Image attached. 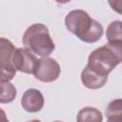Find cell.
<instances>
[{"mask_svg": "<svg viewBox=\"0 0 122 122\" xmlns=\"http://www.w3.org/2000/svg\"><path fill=\"white\" fill-rule=\"evenodd\" d=\"M108 80V76L101 75L96 73L95 71H92L88 66L81 72V81L82 84L91 90H97L102 88Z\"/></svg>", "mask_w": 122, "mask_h": 122, "instance_id": "obj_8", "label": "cell"}, {"mask_svg": "<svg viewBox=\"0 0 122 122\" xmlns=\"http://www.w3.org/2000/svg\"><path fill=\"white\" fill-rule=\"evenodd\" d=\"M76 120L78 122H101L103 116L99 110L92 107H86L78 112Z\"/></svg>", "mask_w": 122, "mask_h": 122, "instance_id": "obj_10", "label": "cell"}, {"mask_svg": "<svg viewBox=\"0 0 122 122\" xmlns=\"http://www.w3.org/2000/svg\"><path fill=\"white\" fill-rule=\"evenodd\" d=\"M65 25L70 32L86 43L98 41L104 31L102 25L91 18L89 13L83 10L70 11L65 18Z\"/></svg>", "mask_w": 122, "mask_h": 122, "instance_id": "obj_1", "label": "cell"}, {"mask_svg": "<svg viewBox=\"0 0 122 122\" xmlns=\"http://www.w3.org/2000/svg\"><path fill=\"white\" fill-rule=\"evenodd\" d=\"M22 42L29 51L41 57L49 56L55 49L49 29L40 23L30 26L25 31Z\"/></svg>", "mask_w": 122, "mask_h": 122, "instance_id": "obj_3", "label": "cell"}, {"mask_svg": "<svg viewBox=\"0 0 122 122\" xmlns=\"http://www.w3.org/2000/svg\"><path fill=\"white\" fill-rule=\"evenodd\" d=\"M1 45V82L10 81L16 72V69L12 63V56L15 51L13 44L2 37L0 39Z\"/></svg>", "mask_w": 122, "mask_h": 122, "instance_id": "obj_5", "label": "cell"}, {"mask_svg": "<svg viewBox=\"0 0 122 122\" xmlns=\"http://www.w3.org/2000/svg\"><path fill=\"white\" fill-rule=\"evenodd\" d=\"M106 37L109 42H122V21L112 22L107 28Z\"/></svg>", "mask_w": 122, "mask_h": 122, "instance_id": "obj_11", "label": "cell"}, {"mask_svg": "<svg viewBox=\"0 0 122 122\" xmlns=\"http://www.w3.org/2000/svg\"><path fill=\"white\" fill-rule=\"evenodd\" d=\"M45 99L40 91L36 89L27 90L21 98V106L28 112H37L44 107Z\"/></svg>", "mask_w": 122, "mask_h": 122, "instance_id": "obj_7", "label": "cell"}, {"mask_svg": "<svg viewBox=\"0 0 122 122\" xmlns=\"http://www.w3.org/2000/svg\"><path fill=\"white\" fill-rule=\"evenodd\" d=\"M61 69L58 62L51 57H42L37 60L33 75L34 77L44 83L53 82L60 76Z\"/></svg>", "mask_w": 122, "mask_h": 122, "instance_id": "obj_4", "label": "cell"}, {"mask_svg": "<svg viewBox=\"0 0 122 122\" xmlns=\"http://www.w3.org/2000/svg\"><path fill=\"white\" fill-rule=\"evenodd\" d=\"M106 117L110 122H122V98L111 101L106 109Z\"/></svg>", "mask_w": 122, "mask_h": 122, "instance_id": "obj_9", "label": "cell"}, {"mask_svg": "<svg viewBox=\"0 0 122 122\" xmlns=\"http://www.w3.org/2000/svg\"><path fill=\"white\" fill-rule=\"evenodd\" d=\"M37 60L36 56L27 48L16 49L12 56V63L16 71L29 74H33Z\"/></svg>", "mask_w": 122, "mask_h": 122, "instance_id": "obj_6", "label": "cell"}, {"mask_svg": "<svg viewBox=\"0 0 122 122\" xmlns=\"http://www.w3.org/2000/svg\"><path fill=\"white\" fill-rule=\"evenodd\" d=\"M15 96H16V89H15L14 85L10 83V81H3V82H1L0 102L2 104L10 103V102L13 101Z\"/></svg>", "mask_w": 122, "mask_h": 122, "instance_id": "obj_12", "label": "cell"}, {"mask_svg": "<svg viewBox=\"0 0 122 122\" xmlns=\"http://www.w3.org/2000/svg\"><path fill=\"white\" fill-rule=\"evenodd\" d=\"M57 3H60V4H66V3H69L70 1L71 0H55Z\"/></svg>", "mask_w": 122, "mask_h": 122, "instance_id": "obj_14", "label": "cell"}, {"mask_svg": "<svg viewBox=\"0 0 122 122\" xmlns=\"http://www.w3.org/2000/svg\"><path fill=\"white\" fill-rule=\"evenodd\" d=\"M121 62L122 42H109L91 52L87 66L96 73L108 76Z\"/></svg>", "mask_w": 122, "mask_h": 122, "instance_id": "obj_2", "label": "cell"}, {"mask_svg": "<svg viewBox=\"0 0 122 122\" xmlns=\"http://www.w3.org/2000/svg\"><path fill=\"white\" fill-rule=\"evenodd\" d=\"M111 8L117 13L122 15V0H108Z\"/></svg>", "mask_w": 122, "mask_h": 122, "instance_id": "obj_13", "label": "cell"}]
</instances>
